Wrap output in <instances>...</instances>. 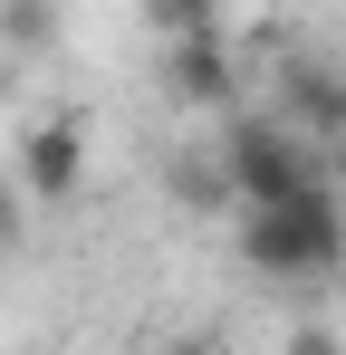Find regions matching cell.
<instances>
[{
  "label": "cell",
  "mask_w": 346,
  "mask_h": 355,
  "mask_svg": "<svg viewBox=\"0 0 346 355\" xmlns=\"http://www.w3.org/2000/svg\"><path fill=\"white\" fill-rule=\"evenodd\" d=\"M231 250L250 279H337L346 269V202L327 182H298L279 202H240L231 211Z\"/></svg>",
  "instance_id": "6da1fadb"
},
{
  "label": "cell",
  "mask_w": 346,
  "mask_h": 355,
  "mask_svg": "<svg viewBox=\"0 0 346 355\" xmlns=\"http://www.w3.org/2000/svg\"><path fill=\"white\" fill-rule=\"evenodd\" d=\"M212 144H222L240 202H279V192H298V182H327L318 154L288 135V116H240V106H222V135H212Z\"/></svg>",
  "instance_id": "7a4b0ae2"
},
{
  "label": "cell",
  "mask_w": 346,
  "mask_h": 355,
  "mask_svg": "<svg viewBox=\"0 0 346 355\" xmlns=\"http://www.w3.org/2000/svg\"><path fill=\"white\" fill-rule=\"evenodd\" d=\"M87 192V135H77V116H49L19 135V202H77Z\"/></svg>",
  "instance_id": "3957f363"
},
{
  "label": "cell",
  "mask_w": 346,
  "mask_h": 355,
  "mask_svg": "<svg viewBox=\"0 0 346 355\" xmlns=\"http://www.w3.org/2000/svg\"><path fill=\"white\" fill-rule=\"evenodd\" d=\"M164 87H173V106L222 116L231 96H240V67H231V49L212 39V29H173L164 39Z\"/></svg>",
  "instance_id": "277c9868"
},
{
  "label": "cell",
  "mask_w": 346,
  "mask_h": 355,
  "mask_svg": "<svg viewBox=\"0 0 346 355\" xmlns=\"http://www.w3.org/2000/svg\"><path fill=\"white\" fill-rule=\"evenodd\" d=\"M164 192L192 211V221H222V211H240V192H231V164H222V144H183L164 164Z\"/></svg>",
  "instance_id": "5b68a950"
},
{
  "label": "cell",
  "mask_w": 346,
  "mask_h": 355,
  "mask_svg": "<svg viewBox=\"0 0 346 355\" xmlns=\"http://www.w3.org/2000/svg\"><path fill=\"white\" fill-rule=\"evenodd\" d=\"M0 49H10V58L58 49V0H0Z\"/></svg>",
  "instance_id": "8992f818"
},
{
  "label": "cell",
  "mask_w": 346,
  "mask_h": 355,
  "mask_svg": "<svg viewBox=\"0 0 346 355\" xmlns=\"http://www.w3.org/2000/svg\"><path fill=\"white\" fill-rule=\"evenodd\" d=\"M288 106H298V116H318V125H337V135H346V87H337V77H318V67H288Z\"/></svg>",
  "instance_id": "52a82bcc"
},
{
  "label": "cell",
  "mask_w": 346,
  "mask_h": 355,
  "mask_svg": "<svg viewBox=\"0 0 346 355\" xmlns=\"http://www.w3.org/2000/svg\"><path fill=\"white\" fill-rule=\"evenodd\" d=\"M10 250H19V192L0 182V259H10Z\"/></svg>",
  "instance_id": "ba28073f"
},
{
  "label": "cell",
  "mask_w": 346,
  "mask_h": 355,
  "mask_svg": "<svg viewBox=\"0 0 346 355\" xmlns=\"http://www.w3.org/2000/svg\"><path fill=\"white\" fill-rule=\"evenodd\" d=\"M212 10H250V0H212Z\"/></svg>",
  "instance_id": "9c48e42d"
},
{
  "label": "cell",
  "mask_w": 346,
  "mask_h": 355,
  "mask_svg": "<svg viewBox=\"0 0 346 355\" xmlns=\"http://www.w3.org/2000/svg\"><path fill=\"white\" fill-rule=\"evenodd\" d=\"M0 77H10V49H0Z\"/></svg>",
  "instance_id": "30bf717a"
}]
</instances>
